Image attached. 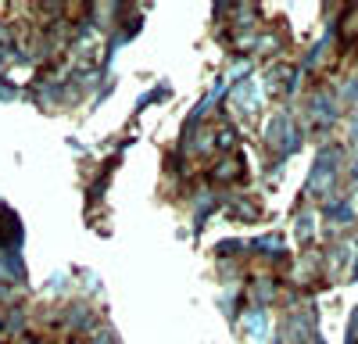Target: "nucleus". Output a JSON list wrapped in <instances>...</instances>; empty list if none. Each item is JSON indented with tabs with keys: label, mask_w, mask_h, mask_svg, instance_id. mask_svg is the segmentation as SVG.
<instances>
[{
	"label": "nucleus",
	"mask_w": 358,
	"mask_h": 344,
	"mask_svg": "<svg viewBox=\"0 0 358 344\" xmlns=\"http://www.w3.org/2000/svg\"><path fill=\"white\" fill-rule=\"evenodd\" d=\"M355 36H358V8H351V15L344 18V40L351 43Z\"/></svg>",
	"instance_id": "nucleus-1"
}]
</instances>
